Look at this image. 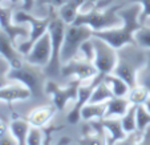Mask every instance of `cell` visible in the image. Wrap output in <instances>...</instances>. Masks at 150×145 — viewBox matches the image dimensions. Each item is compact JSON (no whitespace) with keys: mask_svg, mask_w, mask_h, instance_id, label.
<instances>
[{"mask_svg":"<svg viewBox=\"0 0 150 145\" xmlns=\"http://www.w3.org/2000/svg\"><path fill=\"white\" fill-rule=\"evenodd\" d=\"M141 11V4L132 1L130 6H125L124 8L120 9V16L122 17L121 26L116 27V28L93 32V36L105 40L116 49L122 48L127 44H137L134 35L142 27Z\"/></svg>","mask_w":150,"mask_h":145,"instance_id":"cell-1","label":"cell"},{"mask_svg":"<svg viewBox=\"0 0 150 145\" xmlns=\"http://www.w3.org/2000/svg\"><path fill=\"white\" fill-rule=\"evenodd\" d=\"M137 44H127L118 49V61L113 73L124 79L129 87L138 84V75L149 64V56L146 52L139 49Z\"/></svg>","mask_w":150,"mask_h":145,"instance_id":"cell-2","label":"cell"},{"mask_svg":"<svg viewBox=\"0 0 150 145\" xmlns=\"http://www.w3.org/2000/svg\"><path fill=\"white\" fill-rule=\"evenodd\" d=\"M125 4H112L109 7L92 6L91 8L80 11L74 19V24H85L89 26L93 32L110 29L122 24V17L120 16V9L124 8Z\"/></svg>","mask_w":150,"mask_h":145,"instance_id":"cell-3","label":"cell"},{"mask_svg":"<svg viewBox=\"0 0 150 145\" xmlns=\"http://www.w3.org/2000/svg\"><path fill=\"white\" fill-rule=\"evenodd\" d=\"M48 11L51 12V23L48 27V32L51 35L52 41V57L49 64L44 68V72L48 79H56L61 76V49L64 44V36H65L67 23L57 14V8L48 6Z\"/></svg>","mask_w":150,"mask_h":145,"instance_id":"cell-4","label":"cell"},{"mask_svg":"<svg viewBox=\"0 0 150 145\" xmlns=\"http://www.w3.org/2000/svg\"><path fill=\"white\" fill-rule=\"evenodd\" d=\"M8 79L12 81H19L31 91L33 100H40L45 95V82L48 76L44 72V68L32 65L28 61H24L19 68H11L8 72Z\"/></svg>","mask_w":150,"mask_h":145,"instance_id":"cell-5","label":"cell"},{"mask_svg":"<svg viewBox=\"0 0 150 145\" xmlns=\"http://www.w3.org/2000/svg\"><path fill=\"white\" fill-rule=\"evenodd\" d=\"M13 23L25 24V26H29V28H31L28 39H24V41H20V43L16 44L17 51L25 57L29 53V51L32 49L33 44L36 43L37 40L45 33V32H48V27H49V23H51V12L48 11L47 17L40 19V17L33 16L29 11L17 9V11L13 12Z\"/></svg>","mask_w":150,"mask_h":145,"instance_id":"cell-6","label":"cell"},{"mask_svg":"<svg viewBox=\"0 0 150 145\" xmlns=\"http://www.w3.org/2000/svg\"><path fill=\"white\" fill-rule=\"evenodd\" d=\"M93 36V29L85 24H67L65 36H64V44L61 49V64L69 61L71 59L79 55L80 47L85 40L91 39Z\"/></svg>","mask_w":150,"mask_h":145,"instance_id":"cell-7","label":"cell"},{"mask_svg":"<svg viewBox=\"0 0 150 145\" xmlns=\"http://www.w3.org/2000/svg\"><path fill=\"white\" fill-rule=\"evenodd\" d=\"M80 84L81 80L71 79L65 87H62L53 79H48L45 82V95L51 97L52 104L56 107L57 111H64L69 101H76Z\"/></svg>","mask_w":150,"mask_h":145,"instance_id":"cell-8","label":"cell"},{"mask_svg":"<svg viewBox=\"0 0 150 145\" xmlns=\"http://www.w3.org/2000/svg\"><path fill=\"white\" fill-rule=\"evenodd\" d=\"M93 43L94 48H96V56H94L93 64L96 65L98 73L104 75V76L112 73L118 61V49H116L113 45H110L105 40L97 36H93Z\"/></svg>","mask_w":150,"mask_h":145,"instance_id":"cell-9","label":"cell"},{"mask_svg":"<svg viewBox=\"0 0 150 145\" xmlns=\"http://www.w3.org/2000/svg\"><path fill=\"white\" fill-rule=\"evenodd\" d=\"M98 73L96 65L92 61L79 56L71 59L69 61L61 64V77L62 79H77L81 81L91 80Z\"/></svg>","mask_w":150,"mask_h":145,"instance_id":"cell-10","label":"cell"},{"mask_svg":"<svg viewBox=\"0 0 150 145\" xmlns=\"http://www.w3.org/2000/svg\"><path fill=\"white\" fill-rule=\"evenodd\" d=\"M13 3L8 1V4H0V29H3L7 35L12 39L15 44H17V37H24L28 39L31 28L25 24H16L13 23Z\"/></svg>","mask_w":150,"mask_h":145,"instance_id":"cell-11","label":"cell"},{"mask_svg":"<svg viewBox=\"0 0 150 145\" xmlns=\"http://www.w3.org/2000/svg\"><path fill=\"white\" fill-rule=\"evenodd\" d=\"M104 75L97 73L94 77H92L91 80L86 81H81L79 87V92H77V99L74 101V105L72 108V111L68 114V122L69 124H77L81 120V109L85 104L89 102L92 93H93L94 88L98 85L100 82L104 80Z\"/></svg>","mask_w":150,"mask_h":145,"instance_id":"cell-12","label":"cell"},{"mask_svg":"<svg viewBox=\"0 0 150 145\" xmlns=\"http://www.w3.org/2000/svg\"><path fill=\"white\" fill-rule=\"evenodd\" d=\"M52 57V41L49 32H45L36 43L33 44L29 53L25 56V61L32 65L45 68Z\"/></svg>","mask_w":150,"mask_h":145,"instance_id":"cell-13","label":"cell"},{"mask_svg":"<svg viewBox=\"0 0 150 145\" xmlns=\"http://www.w3.org/2000/svg\"><path fill=\"white\" fill-rule=\"evenodd\" d=\"M31 97V91L19 81H12L11 80L7 85L0 88V102L12 104L15 101H25Z\"/></svg>","mask_w":150,"mask_h":145,"instance_id":"cell-14","label":"cell"},{"mask_svg":"<svg viewBox=\"0 0 150 145\" xmlns=\"http://www.w3.org/2000/svg\"><path fill=\"white\" fill-rule=\"evenodd\" d=\"M0 55L8 60L11 68H19L25 61V57L17 51L16 44L3 29H0Z\"/></svg>","mask_w":150,"mask_h":145,"instance_id":"cell-15","label":"cell"},{"mask_svg":"<svg viewBox=\"0 0 150 145\" xmlns=\"http://www.w3.org/2000/svg\"><path fill=\"white\" fill-rule=\"evenodd\" d=\"M56 112H57L56 107L52 104V105L37 107V108H35L33 111L29 112L28 116H25V117H27V120L31 122V125L42 128V127L48 125L49 122H51V120L53 119Z\"/></svg>","mask_w":150,"mask_h":145,"instance_id":"cell-16","label":"cell"},{"mask_svg":"<svg viewBox=\"0 0 150 145\" xmlns=\"http://www.w3.org/2000/svg\"><path fill=\"white\" fill-rule=\"evenodd\" d=\"M102 124L108 134V144H120L126 137V132L122 128V122L120 117H105Z\"/></svg>","mask_w":150,"mask_h":145,"instance_id":"cell-17","label":"cell"},{"mask_svg":"<svg viewBox=\"0 0 150 145\" xmlns=\"http://www.w3.org/2000/svg\"><path fill=\"white\" fill-rule=\"evenodd\" d=\"M29 129H31V122L27 120V117H13L9 121V131L16 139L17 145L27 144Z\"/></svg>","mask_w":150,"mask_h":145,"instance_id":"cell-18","label":"cell"},{"mask_svg":"<svg viewBox=\"0 0 150 145\" xmlns=\"http://www.w3.org/2000/svg\"><path fill=\"white\" fill-rule=\"evenodd\" d=\"M130 105L132 104L127 100L126 96H113L112 99H109L106 101L105 117H120L121 119L127 112V109H129Z\"/></svg>","mask_w":150,"mask_h":145,"instance_id":"cell-19","label":"cell"},{"mask_svg":"<svg viewBox=\"0 0 150 145\" xmlns=\"http://www.w3.org/2000/svg\"><path fill=\"white\" fill-rule=\"evenodd\" d=\"M86 1L88 0H69L68 3H65L64 6L57 8V14L67 24H72L74 21V19L77 17V15H79L81 7Z\"/></svg>","mask_w":150,"mask_h":145,"instance_id":"cell-20","label":"cell"},{"mask_svg":"<svg viewBox=\"0 0 150 145\" xmlns=\"http://www.w3.org/2000/svg\"><path fill=\"white\" fill-rule=\"evenodd\" d=\"M106 111V101L105 102H88L81 109V120L92 121V120H102Z\"/></svg>","mask_w":150,"mask_h":145,"instance_id":"cell-21","label":"cell"},{"mask_svg":"<svg viewBox=\"0 0 150 145\" xmlns=\"http://www.w3.org/2000/svg\"><path fill=\"white\" fill-rule=\"evenodd\" d=\"M104 81L106 82L108 87L110 88L113 96H127V93H129V89H130L129 84H127L124 79L117 76L116 73H113V72L105 75Z\"/></svg>","mask_w":150,"mask_h":145,"instance_id":"cell-22","label":"cell"},{"mask_svg":"<svg viewBox=\"0 0 150 145\" xmlns=\"http://www.w3.org/2000/svg\"><path fill=\"white\" fill-rule=\"evenodd\" d=\"M149 95H150L149 89L138 82V84H136L134 87H132L129 89V93H127L126 97L130 101V104H133V105H141V104H144L146 101Z\"/></svg>","mask_w":150,"mask_h":145,"instance_id":"cell-23","label":"cell"},{"mask_svg":"<svg viewBox=\"0 0 150 145\" xmlns=\"http://www.w3.org/2000/svg\"><path fill=\"white\" fill-rule=\"evenodd\" d=\"M122 128L126 133L137 131V105L132 104L127 109V112L121 117Z\"/></svg>","mask_w":150,"mask_h":145,"instance_id":"cell-24","label":"cell"},{"mask_svg":"<svg viewBox=\"0 0 150 145\" xmlns=\"http://www.w3.org/2000/svg\"><path fill=\"white\" fill-rule=\"evenodd\" d=\"M112 97H113V93H112L110 88L102 80L98 85L94 88L93 93H92L91 99H89V102H105L108 101L109 99H112Z\"/></svg>","mask_w":150,"mask_h":145,"instance_id":"cell-25","label":"cell"},{"mask_svg":"<svg viewBox=\"0 0 150 145\" xmlns=\"http://www.w3.org/2000/svg\"><path fill=\"white\" fill-rule=\"evenodd\" d=\"M134 37H136L137 45L145 49H150V26H147V23L142 24L141 28L136 32Z\"/></svg>","mask_w":150,"mask_h":145,"instance_id":"cell-26","label":"cell"},{"mask_svg":"<svg viewBox=\"0 0 150 145\" xmlns=\"http://www.w3.org/2000/svg\"><path fill=\"white\" fill-rule=\"evenodd\" d=\"M150 125V112L144 104L137 105V131L144 132Z\"/></svg>","mask_w":150,"mask_h":145,"instance_id":"cell-27","label":"cell"},{"mask_svg":"<svg viewBox=\"0 0 150 145\" xmlns=\"http://www.w3.org/2000/svg\"><path fill=\"white\" fill-rule=\"evenodd\" d=\"M79 56L84 57V59H86L93 63L94 56H96V48H94V43H93V36H92L91 39L85 40L84 43L81 44L80 51H79Z\"/></svg>","mask_w":150,"mask_h":145,"instance_id":"cell-28","label":"cell"},{"mask_svg":"<svg viewBox=\"0 0 150 145\" xmlns=\"http://www.w3.org/2000/svg\"><path fill=\"white\" fill-rule=\"evenodd\" d=\"M44 131L40 127L31 125V129L28 132V137H27V144L28 145H41L44 144Z\"/></svg>","mask_w":150,"mask_h":145,"instance_id":"cell-29","label":"cell"},{"mask_svg":"<svg viewBox=\"0 0 150 145\" xmlns=\"http://www.w3.org/2000/svg\"><path fill=\"white\" fill-rule=\"evenodd\" d=\"M11 69V64L8 63V60L4 59L0 55V88L4 85H7L11 80L8 79V72Z\"/></svg>","mask_w":150,"mask_h":145,"instance_id":"cell-30","label":"cell"},{"mask_svg":"<svg viewBox=\"0 0 150 145\" xmlns=\"http://www.w3.org/2000/svg\"><path fill=\"white\" fill-rule=\"evenodd\" d=\"M130 1H136L139 3L142 7L141 11V23H146L147 20L150 19V0H130Z\"/></svg>","mask_w":150,"mask_h":145,"instance_id":"cell-31","label":"cell"},{"mask_svg":"<svg viewBox=\"0 0 150 145\" xmlns=\"http://www.w3.org/2000/svg\"><path fill=\"white\" fill-rule=\"evenodd\" d=\"M17 145L16 139L13 137V134L11 133V131L6 132L3 136L0 137V145Z\"/></svg>","mask_w":150,"mask_h":145,"instance_id":"cell-32","label":"cell"},{"mask_svg":"<svg viewBox=\"0 0 150 145\" xmlns=\"http://www.w3.org/2000/svg\"><path fill=\"white\" fill-rule=\"evenodd\" d=\"M138 82L142 84V85H145L150 92V71H149V73H145V71L142 69L138 75Z\"/></svg>","mask_w":150,"mask_h":145,"instance_id":"cell-33","label":"cell"},{"mask_svg":"<svg viewBox=\"0 0 150 145\" xmlns=\"http://www.w3.org/2000/svg\"><path fill=\"white\" fill-rule=\"evenodd\" d=\"M69 0H45L44 3L47 4V6H52L54 7V8H60L61 6H64L65 3H68Z\"/></svg>","mask_w":150,"mask_h":145,"instance_id":"cell-34","label":"cell"},{"mask_svg":"<svg viewBox=\"0 0 150 145\" xmlns=\"http://www.w3.org/2000/svg\"><path fill=\"white\" fill-rule=\"evenodd\" d=\"M139 144H150V125L142 132V139Z\"/></svg>","mask_w":150,"mask_h":145,"instance_id":"cell-35","label":"cell"},{"mask_svg":"<svg viewBox=\"0 0 150 145\" xmlns=\"http://www.w3.org/2000/svg\"><path fill=\"white\" fill-rule=\"evenodd\" d=\"M35 1H36V0H20V3L23 6V9H25V11H31V9L33 8Z\"/></svg>","mask_w":150,"mask_h":145,"instance_id":"cell-36","label":"cell"},{"mask_svg":"<svg viewBox=\"0 0 150 145\" xmlns=\"http://www.w3.org/2000/svg\"><path fill=\"white\" fill-rule=\"evenodd\" d=\"M97 1H98V0H88V1H86V3L84 4V6L81 7V9H80V11H85V9H88V8H91L92 6H94V4L97 3Z\"/></svg>","mask_w":150,"mask_h":145,"instance_id":"cell-37","label":"cell"},{"mask_svg":"<svg viewBox=\"0 0 150 145\" xmlns=\"http://www.w3.org/2000/svg\"><path fill=\"white\" fill-rule=\"evenodd\" d=\"M69 142H73V140H68V136H64V139L60 140L59 144H69Z\"/></svg>","mask_w":150,"mask_h":145,"instance_id":"cell-38","label":"cell"},{"mask_svg":"<svg viewBox=\"0 0 150 145\" xmlns=\"http://www.w3.org/2000/svg\"><path fill=\"white\" fill-rule=\"evenodd\" d=\"M144 105L146 107V109L150 112V95H149V97H147V99H146V101L144 102Z\"/></svg>","mask_w":150,"mask_h":145,"instance_id":"cell-39","label":"cell"},{"mask_svg":"<svg viewBox=\"0 0 150 145\" xmlns=\"http://www.w3.org/2000/svg\"><path fill=\"white\" fill-rule=\"evenodd\" d=\"M3 1H6V0H0V4L3 3ZM11 3H13V4H17V3H20V0H9Z\"/></svg>","mask_w":150,"mask_h":145,"instance_id":"cell-40","label":"cell"}]
</instances>
